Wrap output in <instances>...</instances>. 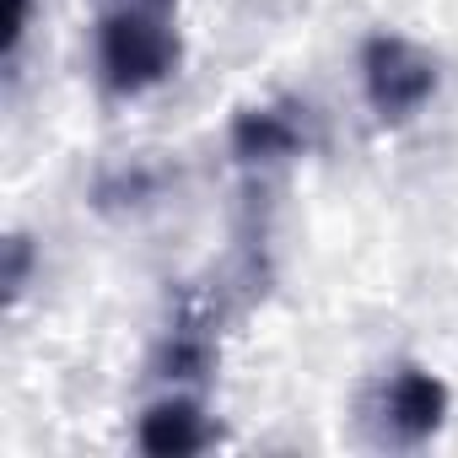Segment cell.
<instances>
[{
	"mask_svg": "<svg viewBox=\"0 0 458 458\" xmlns=\"http://www.w3.org/2000/svg\"><path fill=\"white\" fill-rule=\"evenodd\" d=\"M178 0H108L98 17L92 60L108 98H140L178 71Z\"/></svg>",
	"mask_w": 458,
	"mask_h": 458,
	"instance_id": "6da1fadb",
	"label": "cell"
},
{
	"mask_svg": "<svg viewBox=\"0 0 458 458\" xmlns=\"http://www.w3.org/2000/svg\"><path fill=\"white\" fill-rule=\"evenodd\" d=\"M442 87V65L404 33H372L361 44V92L377 124H410Z\"/></svg>",
	"mask_w": 458,
	"mask_h": 458,
	"instance_id": "7a4b0ae2",
	"label": "cell"
},
{
	"mask_svg": "<svg viewBox=\"0 0 458 458\" xmlns=\"http://www.w3.org/2000/svg\"><path fill=\"white\" fill-rule=\"evenodd\" d=\"M447 404H453V394H447V383H442L437 372H426V367H394V372L377 383L372 415H377V426H383L388 442L420 447V442H431V437L442 431Z\"/></svg>",
	"mask_w": 458,
	"mask_h": 458,
	"instance_id": "3957f363",
	"label": "cell"
},
{
	"mask_svg": "<svg viewBox=\"0 0 458 458\" xmlns=\"http://www.w3.org/2000/svg\"><path fill=\"white\" fill-rule=\"evenodd\" d=\"M308 135H302V119L281 103H265V108H243L233 119V157L243 167H276V162H292L302 157Z\"/></svg>",
	"mask_w": 458,
	"mask_h": 458,
	"instance_id": "277c9868",
	"label": "cell"
},
{
	"mask_svg": "<svg viewBox=\"0 0 458 458\" xmlns=\"http://www.w3.org/2000/svg\"><path fill=\"white\" fill-rule=\"evenodd\" d=\"M135 442H140V453H151V458H189V453L210 447V420H205L199 399L173 394V399L146 404V415H140V426H135Z\"/></svg>",
	"mask_w": 458,
	"mask_h": 458,
	"instance_id": "5b68a950",
	"label": "cell"
},
{
	"mask_svg": "<svg viewBox=\"0 0 458 458\" xmlns=\"http://www.w3.org/2000/svg\"><path fill=\"white\" fill-rule=\"evenodd\" d=\"M210 329L194 318V313H178L167 340H162V377H205L210 372Z\"/></svg>",
	"mask_w": 458,
	"mask_h": 458,
	"instance_id": "8992f818",
	"label": "cell"
},
{
	"mask_svg": "<svg viewBox=\"0 0 458 458\" xmlns=\"http://www.w3.org/2000/svg\"><path fill=\"white\" fill-rule=\"evenodd\" d=\"M157 183H162V178H157L151 167H135V173L119 167V173H108V178L98 183V205H103V210H114V205H146V199L157 194Z\"/></svg>",
	"mask_w": 458,
	"mask_h": 458,
	"instance_id": "52a82bcc",
	"label": "cell"
},
{
	"mask_svg": "<svg viewBox=\"0 0 458 458\" xmlns=\"http://www.w3.org/2000/svg\"><path fill=\"white\" fill-rule=\"evenodd\" d=\"M28 281H33V243H28L22 233H12V238H6V270H0V286H6V302H22Z\"/></svg>",
	"mask_w": 458,
	"mask_h": 458,
	"instance_id": "ba28073f",
	"label": "cell"
},
{
	"mask_svg": "<svg viewBox=\"0 0 458 458\" xmlns=\"http://www.w3.org/2000/svg\"><path fill=\"white\" fill-rule=\"evenodd\" d=\"M28 28H33V0H6V12H0V60H6V71L22 55Z\"/></svg>",
	"mask_w": 458,
	"mask_h": 458,
	"instance_id": "9c48e42d",
	"label": "cell"
}]
</instances>
